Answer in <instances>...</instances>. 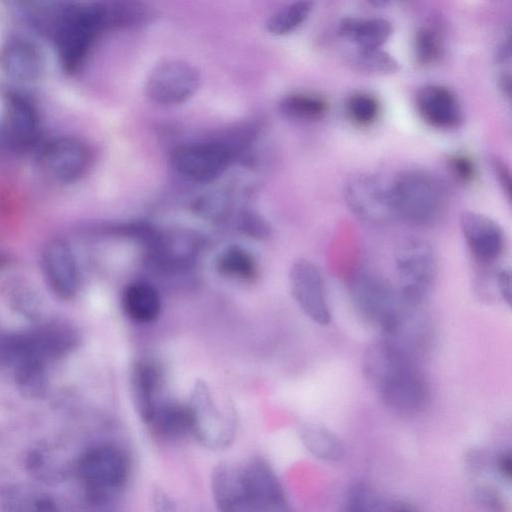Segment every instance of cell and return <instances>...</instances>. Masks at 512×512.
<instances>
[{"mask_svg": "<svg viewBox=\"0 0 512 512\" xmlns=\"http://www.w3.org/2000/svg\"><path fill=\"white\" fill-rule=\"evenodd\" d=\"M417 361L381 337L364 353V376L396 413L417 414L429 403L430 389Z\"/></svg>", "mask_w": 512, "mask_h": 512, "instance_id": "cell-1", "label": "cell"}, {"mask_svg": "<svg viewBox=\"0 0 512 512\" xmlns=\"http://www.w3.org/2000/svg\"><path fill=\"white\" fill-rule=\"evenodd\" d=\"M389 179L396 219L418 227L438 222L447 204V189L438 176L410 168Z\"/></svg>", "mask_w": 512, "mask_h": 512, "instance_id": "cell-2", "label": "cell"}, {"mask_svg": "<svg viewBox=\"0 0 512 512\" xmlns=\"http://www.w3.org/2000/svg\"><path fill=\"white\" fill-rule=\"evenodd\" d=\"M129 460L112 444H99L87 449L76 465L84 497L93 505H104L117 496L129 476Z\"/></svg>", "mask_w": 512, "mask_h": 512, "instance_id": "cell-3", "label": "cell"}, {"mask_svg": "<svg viewBox=\"0 0 512 512\" xmlns=\"http://www.w3.org/2000/svg\"><path fill=\"white\" fill-rule=\"evenodd\" d=\"M397 289L409 303L422 306L437 278L438 261L433 246L415 236L401 237L394 248Z\"/></svg>", "mask_w": 512, "mask_h": 512, "instance_id": "cell-4", "label": "cell"}, {"mask_svg": "<svg viewBox=\"0 0 512 512\" xmlns=\"http://www.w3.org/2000/svg\"><path fill=\"white\" fill-rule=\"evenodd\" d=\"M106 25L104 5L69 4L55 26L58 55L67 72H75L98 33Z\"/></svg>", "mask_w": 512, "mask_h": 512, "instance_id": "cell-5", "label": "cell"}, {"mask_svg": "<svg viewBox=\"0 0 512 512\" xmlns=\"http://www.w3.org/2000/svg\"><path fill=\"white\" fill-rule=\"evenodd\" d=\"M348 290L360 318L378 327L380 331L411 304L403 298L397 287L369 270L355 273L350 279Z\"/></svg>", "mask_w": 512, "mask_h": 512, "instance_id": "cell-6", "label": "cell"}, {"mask_svg": "<svg viewBox=\"0 0 512 512\" xmlns=\"http://www.w3.org/2000/svg\"><path fill=\"white\" fill-rule=\"evenodd\" d=\"M191 433L208 449L227 448L236 433V418L233 409L221 408L214 400L211 390L203 381H196L187 403Z\"/></svg>", "mask_w": 512, "mask_h": 512, "instance_id": "cell-7", "label": "cell"}, {"mask_svg": "<svg viewBox=\"0 0 512 512\" xmlns=\"http://www.w3.org/2000/svg\"><path fill=\"white\" fill-rule=\"evenodd\" d=\"M347 208L361 223L383 227L396 219L390 179L372 173L351 176L343 187Z\"/></svg>", "mask_w": 512, "mask_h": 512, "instance_id": "cell-8", "label": "cell"}, {"mask_svg": "<svg viewBox=\"0 0 512 512\" xmlns=\"http://www.w3.org/2000/svg\"><path fill=\"white\" fill-rule=\"evenodd\" d=\"M233 156L234 149L226 142L192 141L174 148L171 164L183 177L197 183H209L227 169Z\"/></svg>", "mask_w": 512, "mask_h": 512, "instance_id": "cell-9", "label": "cell"}, {"mask_svg": "<svg viewBox=\"0 0 512 512\" xmlns=\"http://www.w3.org/2000/svg\"><path fill=\"white\" fill-rule=\"evenodd\" d=\"M88 146L80 139L62 136L50 139L40 149L42 170L53 180L71 183L81 178L90 164Z\"/></svg>", "mask_w": 512, "mask_h": 512, "instance_id": "cell-10", "label": "cell"}, {"mask_svg": "<svg viewBox=\"0 0 512 512\" xmlns=\"http://www.w3.org/2000/svg\"><path fill=\"white\" fill-rule=\"evenodd\" d=\"M291 294L303 313L319 325H328L331 312L323 276L318 267L307 259L294 261L289 271Z\"/></svg>", "mask_w": 512, "mask_h": 512, "instance_id": "cell-11", "label": "cell"}, {"mask_svg": "<svg viewBox=\"0 0 512 512\" xmlns=\"http://www.w3.org/2000/svg\"><path fill=\"white\" fill-rule=\"evenodd\" d=\"M199 83L200 76L196 68L182 61H167L151 72L146 92L159 104L176 105L189 99Z\"/></svg>", "mask_w": 512, "mask_h": 512, "instance_id": "cell-12", "label": "cell"}, {"mask_svg": "<svg viewBox=\"0 0 512 512\" xmlns=\"http://www.w3.org/2000/svg\"><path fill=\"white\" fill-rule=\"evenodd\" d=\"M247 511H286L285 491L266 460L254 457L241 466Z\"/></svg>", "mask_w": 512, "mask_h": 512, "instance_id": "cell-13", "label": "cell"}, {"mask_svg": "<svg viewBox=\"0 0 512 512\" xmlns=\"http://www.w3.org/2000/svg\"><path fill=\"white\" fill-rule=\"evenodd\" d=\"M459 227L466 246L479 266L493 265L505 247L501 225L484 213L465 210L459 216Z\"/></svg>", "mask_w": 512, "mask_h": 512, "instance_id": "cell-14", "label": "cell"}, {"mask_svg": "<svg viewBox=\"0 0 512 512\" xmlns=\"http://www.w3.org/2000/svg\"><path fill=\"white\" fill-rule=\"evenodd\" d=\"M39 134V118L31 101L19 94L9 95L2 128L6 145L16 152H26L36 145Z\"/></svg>", "mask_w": 512, "mask_h": 512, "instance_id": "cell-15", "label": "cell"}, {"mask_svg": "<svg viewBox=\"0 0 512 512\" xmlns=\"http://www.w3.org/2000/svg\"><path fill=\"white\" fill-rule=\"evenodd\" d=\"M42 269L51 290L62 299L74 297L80 278L70 246L62 239L49 241L42 251Z\"/></svg>", "mask_w": 512, "mask_h": 512, "instance_id": "cell-16", "label": "cell"}, {"mask_svg": "<svg viewBox=\"0 0 512 512\" xmlns=\"http://www.w3.org/2000/svg\"><path fill=\"white\" fill-rule=\"evenodd\" d=\"M416 109L422 120L439 130H452L464 120L462 106L455 94L439 85H427L416 94Z\"/></svg>", "mask_w": 512, "mask_h": 512, "instance_id": "cell-17", "label": "cell"}, {"mask_svg": "<svg viewBox=\"0 0 512 512\" xmlns=\"http://www.w3.org/2000/svg\"><path fill=\"white\" fill-rule=\"evenodd\" d=\"M147 247L154 265L161 270L175 272L192 265L198 242L186 233H157Z\"/></svg>", "mask_w": 512, "mask_h": 512, "instance_id": "cell-18", "label": "cell"}, {"mask_svg": "<svg viewBox=\"0 0 512 512\" xmlns=\"http://www.w3.org/2000/svg\"><path fill=\"white\" fill-rule=\"evenodd\" d=\"M211 490L220 511H247L241 466L226 463L216 466L211 474Z\"/></svg>", "mask_w": 512, "mask_h": 512, "instance_id": "cell-19", "label": "cell"}, {"mask_svg": "<svg viewBox=\"0 0 512 512\" xmlns=\"http://www.w3.org/2000/svg\"><path fill=\"white\" fill-rule=\"evenodd\" d=\"M131 384L135 409L147 424L159 402L157 399L162 385V371L152 361H139L132 368Z\"/></svg>", "mask_w": 512, "mask_h": 512, "instance_id": "cell-20", "label": "cell"}, {"mask_svg": "<svg viewBox=\"0 0 512 512\" xmlns=\"http://www.w3.org/2000/svg\"><path fill=\"white\" fill-rule=\"evenodd\" d=\"M0 66L9 77L15 80L32 81L41 71L42 59L31 43L14 39L7 42L1 49Z\"/></svg>", "mask_w": 512, "mask_h": 512, "instance_id": "cell-21", "label": "cell"}, {"mask_svg": "<svg viewBox=\"0 0 512 512\" xmlns=\"http://www.w3.org/2000/svg\"><path fill=\"white\" fill-rule=\"evenodd\" d=\"M123 311L136 323L155 321L161 312V298L150 283L137 281L126 286L122 295Z\"/></svg>", "mask_w": 512, "mask_h": 512, "instance_id": "cell-22", "label": "cell"}, {"mask_svg": "<svg viewBox=\"0 0 512 512\" xmlns=\"http://www.w3.org/2000/svg\"><path fill=\"white\" fill-rule=\"evenodd\" d=\"M392 25L381 18L362 19L346 17L339 25V34L358 48H380L392 34Z\"/></svg>", "mask_w": 512, "mask_h": 512, "instance_id": "cell-23", "label": "cell"}, {"mask_svg": "<svg viewBox=\"0 0 512 512\" xmlns=\"http://www.w3.org/2000/svg\"><path fill=\"white\" fill-rule=\"evenodd\" d=\"M147 424L160 437L180 438L191 432L188 406L176 401H159Z\"/></svg>", "mask_w": 512, "mask_h": 512, "instance_id": "cell-24", "label": "cell"}, {"mask_svg": "<svg viewBox=\"0 0 512 512\" xmlns=\"http://www.w3.org/2000/svg\"><path fill=\"white\" fill-rule=\"evenodd\" d=\"M346 511H412L411 504L402 500L389 499L381 495L374 488L363 482L352 484L345 498Z\"/></svg>", "mask_w": 512, "mask_h": 512, "instance_id": "cell-25", "label": "cell"}, {"mask_svg": "<svg viewBox=\"0 0 512 512\" xmlns=\"http://www.w3.org/2000/svg\"><path fill=\"white\" fill-rule=\"evenodd\" d=\"M299 436L306 450L324 461H338L345 455L342 440L329 429L315 424L303 425Z\"/></svg>", "mask_w": 512, "mask_h": 512, "instance_id": "cell-26", "label": "cell"}, {"mask_svg": "<svg viewBox=\"0 0 512 512\" xmlns=\"http://www.w3.org/2000/svg\"><path fill=\"white\" fill-rule=\"evenodd\" d=\"M279 111L286 119L298 123H314L325 117L327 101L312 93H293L279 103Z\"/></svg>", "mask_w": 512, "mask_h": 512, "instance_id": "cell-27", "label": "cell"}, {"mask_svg": "<svg viewBox=\"0 0 512 512\" xmlns=\"http://www.w3.org/2000/svg\"><path fill=\"white\" fill-rule=\"evenodd\" d=\"M216 269L225 277L245 282L252 281L258 272L253 255L237 245L229 246L219 254Z\"/></svg>", "mask_w": 512, "mask_h": 512, "instance_id": "cell-28", "label": "cell"}, {"mask_svg": "<svg viewBox=\"0 0 512 512\" xmlns=\"http://www.w3.org/2000/svg\"><path fill=\"white\" fill-rule=\"evenodd\" d=\"M349 63L356 71L372 76L393 74L399 69L398 62L380 48H359L350 56Z\"/></svg>", "mask_w": 512, "mask_h": 512, "instance_id": "cell-29", "label": "cell"}, {"mask_svg": "<svg viewBox=\"0 0 512 512\" xmlns=\"http://www.w3.org/2000/svg\"><path fill=\"white\" fill-rule=\"evenodd\" d=\"M312 7L311 0H299L283 7L267 21V30L275 35H285L294 31L306 20Z\"/></svg>", "mask_w": 512, "mask_h": 512, "instance_id": "cell-30", "label": "cell"}, {"mask_svg": "<svg viewBox=\"0 0 512 512\" xmlns=\"http://www.w3.org/2000/svg\"><path fill=\"white\" fill-rule=\"evenodd\" d=\"M46 365L42 362L28 361L14 366L16 384L24 394L37 397L45 392L47 385Z\"/></svg>", "mask_w": 512, "mask_h": 512, "instance_id": "cell-31", "label": "cell"}, {"mask_svg": "<svg viewBox=\"0 0 512 512\" xmlns=\"http://www.w3.org/2000/svg\"><path fill=\"white\" fill-rule=\"evenodd\" d=\"M345 110L350 121L358 126L373 124L380 113L378 100L364 92L352 94L346 101Z\"/></svg>", "mask_w": 512, "mask_h": 512, "instance_id": "cell-32", "label": "cell"}, {"mask_svg": "<svg viewBox=\"0 0 512 512\" xmlns=\"http://www.w3.org/2000/svg\"><path fill=\"white\" fill-rule=\"evenodd\" d=\"M229 199L223 192L203 195L195 203V212L207 220L220 221L229 212Z\"/></svg>", "mask_w": 512, "mask_h": 512, "instance_id": "cell-33", "label": "cell"}, {"mask_svg": "<svg viewBox=\"0 0 512 512\" xmlns=\"http://www.w3.org/2000/svg\"><path fill=\"white\" fill-rule=\"evenodd\" d=\"M414 49L416 59L420 64H431L440 54L439 38L432 30L422 28L416 34Z\"/></svg>", "mask_w": 512, "mask_h": 512, "instance_id": "cell-34", "label": "cell"}, {"mask_svg": "<svg viewBox=\"0 0 512 512\" xmlns=\"http://www.w3.org/2000/svg\"><path fill=\"white\" fill-rule=\"evenodd\" d=\"M473 501L490 511H503L504 500L499 490L488 483H478L472 488Z\"/></svg>", "mask_w": 512, "mask_h": 512, "instance_id": "cell-35", "label": "cell"}, {"mask_svg": "<svg viewBox=\"0 0 512 512\" xmlns=\"http://www.w3.org/2000/svg\"><path fill=\"white\" fill-rule=\"evenodd\" d=\"M451 175L460 183L466 184L474 180L476 167L473 160L461 153L451 155L447 161Z\"/></svg>", "mask_w": 512, "mask_h": 512, "instance_id": "cell-36", "label": "cell"}, {"mask_svg": "<svg viewBox=\"0 0 512 512\" xmlns=\"http://www.w3.org/2000/svg\"><path fill=\"white\" fill-rule=\"evenodd\" d=\"M240 228L244 233L258 239L268 237L271 230L265 219L252 211L243 213L240 219Z\"/></svg>", "mask_w": 512, "mask_h": 512, "instance_id": "cell-37", "label": "cell"}, {"mask_svg": "<svg viewBox=\"0 0 512 512\" xmlns=\"http://www.w3.org/2000/svg\"><path fill=\"white\" fill-rule=\"evenodd\" d=\"M492 473L504 483H510L512 473V454L510 449L501 450L493 454Z\"/></svg>", "mask_w": 512, "mask_h": 512, "instance_id": "cell-38", "label": "cell"}, {"mask_svg": "<svg viewBox=\"0 0 512 512\" xmlns=\"http://www.w3.org/2000/svg\"><path fill=\"white\" fill-rule=\"evenodd\" d=\"M490 163L500 188L505 196L511 199V175L508 166L502 159L496 156L491 158Z\"/></svg>", "mask_w": 512, "mask_h": 512, "instance_id": "cell-39", "label": "cell"}, {"mask_svg": "<svg viewBox=\"0 0 512 512\" xmlns=\"http://www.w3.org/2000/svg\"><path fill=\"white\" fill-rule=\"evenodd\" d=\"M498 287L500 298L507 305H511V274L508 269L499 268L498 270Z\"/></svg>", "mask_w": 512, "mask_h": 512, "instance_id": "cell-40", "label": "cell"}, {"mask_svg": "<svg viewBox=\"0 0 512 512\" xmlns=\"http://www.w3.org/2000/svg\"><path fill=\"white\" fill-rule=\"evenodd\" d=\"M155 505L161 506L159 510L169 511L173 510V507L171 505V502L169 499L164 495V493L160 490H155V493L153 495Z\"/></svg>", "mask_w": 512, "mask_h": 512, "instance_id": "cell-41", "label": "cell"}, {"mask_svg": "<svg viewBox=\"0 0 512 512\" xmlns=\"http://www.w3.org/2000/svg\"><path fill=\"white\" fill-rule=\"evenodd\" d=\"M499 86L502 93L508 98H511V77L509 74H503L499 79Z\"/></svg>", "mask_w": 512, "mask_h": 512, "instance_id": "cell-42", "label": "cell"}, {"mask_svg": "<svg viewBox=\"0 0 512 512\" xmlns=\"http://www.w3.org/2000/svg\"><path fill=\"white\" fill-rule=\"evenodd\" d=\"M371 5L375 7H384L386 6L390 0H368Z\"/></svg>", "mask_w": 512, "mask_h": 512, "instance_id": "cell-43", "label": "cell"}]
</instances>
